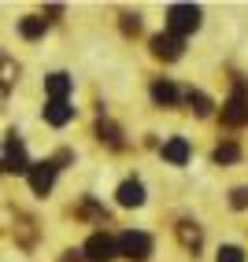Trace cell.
<instances>
[{
    "label": "cell",
    "mask_w": 248,
    "mask_h": 262,
    "mask_svg": "<svg viewBox=\"0 0 248 262\" xmlns=\"http://www.w3.org/2000/svg\"><path fill=\"white\" fill-rule=\"evenodd\" d=\"M222 122H226V126H244V122H248V100H244V93L230 96V103L222 107Z\"/></svg>",
    "instance_id": "52a82bcc"
},
{
    "label": "cell",
    "mask_w": 248,
    "mask_h": 262,
    "mask_svg": "<svg viewBox=\"0 0 248 262\" xmlns=\"http://www.w3.org/2000/svg\"><path fill=\"white\" fill-rule=\"evenodd\" d=\"M152 100L163 103V107H170V103L178 100V89H174L170 81H156V85H152Z\"/></svg>",
    "instance_id": "4fadbf2b"
},
{
    "label": "cell",
    "mask_w": 248,
    "mask_h": 262,
    "mask_svg": "<svg viewBox=\"0 0 248 262\" xmlns=\"http://www.w3.org/2000/svg\"><path fill=\"white\" fill-rule=\"evenodd\" d=\"M70 118H74V107H70L67 100H48L45 103V122L48 126H67Z\"/></svg>",
    "instance_id": "ba28073f"
},
{
    "label": "cell",
    "mask_w": 248,
    "mask_h": 262,
    "mask_svg": "<svg viewBox=\"0 0 248 262\" xmlns=\"http://www.w3.org/2000/svg\"><path fill=\"white\" fill-rule=\"evenodd\" d=\"M189 141H185V137H170V141L163 144V159L167 163H174V166H185L189 163Z\"/></svg>",
    "instance_id": "9c48e42d"
},
{
    "label": "cell",
    "mask_w": 248,
    "mask_h": 262,
    "mask_svg": "<svg viewBox=\"0 0 248 262\" xmlns=\"http://www.w3.org/2000/svg\"><path fill=\"white\" fill-rule=\"evenodd\" d=\"M115 196H119L122 207H141V203H145V185H141V181H122Z\"/></svg>",
    "instance_id": "8fae6325"
},
{
    "label": "cell",
    "mask_w": 248,
    "mask_h": 262,
    "mask_svg": "<svg viewBox=\"0 0 248 262\" xmlns=\"http://www.w3.org/2000/svg\"><path fill=\"white\" fill-rule=\"evenodd\" d=\"M189 103H193V111H197L200 118H204V115H211V100H207L204 93H189Z\"/></svg>",
    "instance_id": "e0dca14e"
},
{
    "label": "cell",
    "mask_w": 248,
    "mask_h": 262,
    "mask_svg": "<svg viewBox=\"0 0 248 262\" xmlns=\"http://www.w3.org/2000/svg\"><path fill=\"white\" fill-rule=\"evenodd\" d=\"M152 56L174 63L182 56V37H174V33H156V37H152Z\"/></svg>",
    "instance_id": "8992f818"
},
{
    "label": "cell",
    "mask_w": 248,
    "mask_h": 262,
    "mask_svg": "<svg viewBox=\"0 0 248 262\" xmlns=\"http://www.w3.org/2000/svg\"><path fill=\"white\" fill-rule=\"evenodd\" d=\"M45 26H48L45 19H23L19 23V33H23L26 41H37V37H45Z\"/></svg>",
    "instance_id": "5bb4252c"
},
{
    "label": "cell",
    "mask_w": 248,
    "mask_h": 262,
    "mask_svg": "<svg viewBox=\"0 0 248 262\" xmlns=\"http://www.w3.org/2000/svg\"><path fill=\"white\" fill-rule=\"evenodd\" d=\"M15 78H19V67H15L11 59H0V89H11Z\"/></svg>",
    "instance_id": "9a60e30c"
},
{
    "label": "cell",
    "mask_w": 248,
    "mask_h": 262,
    "mask_svg": "<svg viewBox=\"0 0 248 262\" xmlns=\"http://www.w3.org/2000/svg\"><path fill=\"white\" fill-rule=\"evenodd\" d=\"M70 89H74V78H70V74H48V78H45V93H48V100H67Z\"/></svg>",
    "instance_id": "30bf717a"
},
{
    "label": "cell",
    "mask_w": 248,
    "mask_h": 262,
    "mask_svg": "<svg viewBox=\"0 0 248 262\" xmlns=\"http://www.w3.org/2000/svg\"><path fill=\"white\" fill-rule=\"evenodd\" d=\"M97 133H100V141H108L111 148H119V129L111 126V122H104V118H100V122H97Z\"/></svg>",
    "instance_id": "2e32d148"
},
{
    "label": "cell",
    "mask_w": 248,
    "mask_h": 262,
    "mask_svg": "<svg viewBox=\"0 0 248 262\" xmlns=\"http://www.w3.org/2000/svg\"><path fill=\"white\" fill-rule=\"evenodd\" d=\"M0 159H4V170H11V173H26L30 170V159H26V148H23V141L19 137H8V144H4V155H0Z\"/></svg>",
    "instance_id": "5b68a950"
},
{
    "label": "cell",
    "mask_w": 248,
    "mask_h": 262,
    "mask_svg": "<svg viewBox=\"0 0 248 262\" xmlns=\"http://www.w3.org/2000/svg\"><path fill=\"white\" fill-rule=\"evenodd\" d=\"M230 203H234L237 211H244V207H248V188H234V192H230Z\"/></svg>",
    "instance_id": "ffe728a7"
},
{
    "label": "cell",
    "mask_w": 248,
    "mask_h": 262,
    "mask_svg": "<svg viewBox=\"0 0 248 262\" xmlns=\"http://www.w3.org/2000/svg\"><path fill=\"white\" fill-rule=\"evenodd\" d=\"M0 170H4V159H0Z\"/></svg>",
    "instance_id": "603a6c76"
},
{
    "label": "cell",
    "mask_w": 248,
    "mask_h": 262,
    "mask_svg": "<svg viewBox=\"0 0 248 262\" xmlns=\"http://www.w3.org/2000/svg\"><path fill=\"white\" fill-rule=\"evenodd\" d=\"M178 240L185 244L189 251H200V244H204V233H200V225H197V222L182 218V222H178Z\"/></svg>",
    "instance_id": "7c38bea8"
},
{
    "label": "cell",
    "mask_w": 248,
    "mask_h": 262,
    "mask_svg": "<svg viewBox=\"0 0 248 262\" xmlns=\"http://www.w3.org/2000/svg\"><path fill=\"white\" fill-rule=\"evenodd\" d=\"M82 255H85V262H115L119 248H115V240H111L108 233H93Z\"/></svg>",
    "instance_id": "277c9868"
},
{
    "label": "cell",
    "mask_w": 248,
    "mask_h": 262,
    "mask_svg": "<svg viewBox=\"0 0 248 262\" xmlns=\"http://www.w3.org/2000/svg\"><path fill=\"white\" fill-rule=\"evenodd\" d=\"M122 26H126V33H137V30H141V23H137V15H126V23H122Z\"/></svg>",
    "instance_id": "44dd1931"
},
{
    "label": "cell",
    "mask_w": 248,
    "mask_h": 262,
    "mask_svg": "<svg viewBox=\"0 0 248 262\" xmlns=\"http://www.w3.org/2000/svg\"><path fill=\"white\" fill-rule=\"evenodd\" d=\"M56 170H60V163H52V159H45V163H30V188L37 192V196H48L52 192V185H56Z\"/></svg>",
    "instance_id": "3957f363"
},
{
    "label": "cell",
    "mask_w": 248,
    "mask_h": 262,
    "mask_svg": "<svg viewBox=\"0 0 248 262\" xmlns=\"http://www.w3.org/2000/svg\"><path fill=\"white\" fill-rule=\"evenodd\" d=\"M115 248H119V255H126L130 262H145V258L152 255V236L130 229V233H122V236H119Z\"/></svg>",
    "instance_id": "7a4b0ae2"
},
{
    "label": "cell",
    "mask_w": 248,
    "mask_h": 262,
    "mask_svg": "<svg viewBox=\"0 0 248 262\" xmlns=\"http://www.w3.org/2000/svg\"><path fill=\"white\" fill-rule=\"evenodd\" d=\"M219 262H244L241 248H219Z\"/></svg>",
    "instance_id": "d6986e66"
},
{
    "label": "cell",
    "mask_w": 248,
    "mask_h": 262,
    "mask_svg": "<svg viewBox=\"0 0 248 262\" xmlns=\"http://www.w3.org/2000/svg\"><path fill=\"white\" fill-rule=\"evenodd\" d=\"M60 262H85V258H82V251H63Z\"/></svg>",
    "instance_id": "7402d4cb"
},
{
    "label": "cell",
    "mask_w": 248,
    "mask_h": 262,
    "mask_svg": "<svg viewBox=\"0 0 248 262\" xmlns=\"http://www.w3.org/2000/svg\"><path fill=\"white\" fill-rule=\"evenodd\" d=\"M167 26L174 37H185V33H193L200 26V8L197 4H170L167 8Z\"/></svg>",
    "instance_id": "6da1fadb"
},
{
    "label": "cell",
    "mask_w": 248,
    "mask_h": 262,
    "mask_svg": "<svg viewBox=\"0 0 248 262\" xmlns=\"http://www.w3.org/2000/svg\"><path fill=\"white\" fill-rule=\"evenodd\" d=\"M237 144H222V148H215V163H234L237 159Z\"/></svg>",
    "instance_id": "ac0fdd59"
}]
</instances>
